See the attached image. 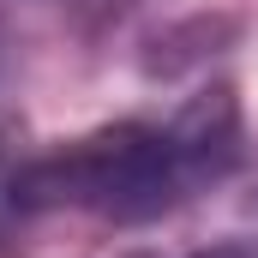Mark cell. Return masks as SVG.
<instances>
[{
  "label": "cell",
  "mask_w": 258,
  "mask_h": 258,
  "mask_svg": "<svg viewBox=\"0 0 258 258\" xmlns=\"http://www.w3.org/2000/svg\"><path fill=\"white\" fill-rule=\"evenodd\" d=\"M192 192L198 186L168 126H144V120H120V126L84 132L72 144H54V150L30 156L24 168H12V180H6V204L18 216L90 210L108 222H150Z\"/></svg>",
  "instance_id": "obj_1"
},
{
  "label": "cell",
  "mask_w": 258,
  "mask_h": 258,
  "mask_svg": "<svg viewBox=\"0 0 258 258\" xmlns=\"http://www.w3.org/2000/svg\"><path fill=\"white\" fill-rule=\"evenodd\" d=\"M192 258H258L252 246H210V252H192Z\"/></svg>",
  "instance_id": "obj_3"
},
{
  "label": "cell",
  "mask_w": 258,
  "mask_h": 258,
  "mask_svg": "<svg viewBox=\"0 0 258 258\" xmlns=\"http://www.w3.org/2000/svg\"><path fill=\"white\" fill-rule=\"evenodd\" d=\"M168 138H174V150H180L192 186L222 180V174L234 168V156H240V102H234V90H228V84L198 90L192 102L168 120Z\"/></svg>",
  "instance_id": "obj_2"
},
{
  "label": "cell",
  "mask_w": 258,
  "mask_h": 258,
  "mask_svg": "<svg viewBox=\"0 0 258 258\" xmlns=\"http://www.w3.org/2000/svg\"><path fill=\"white\" fill-rule=\"evenodd\" d=\"M0 60H6V24H0Z\"/></svg>",
  "instance_id": "obj_4"
}]
</instances>
